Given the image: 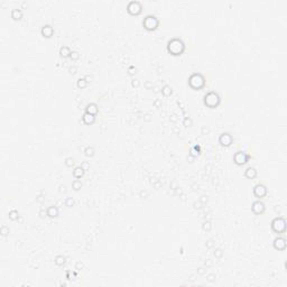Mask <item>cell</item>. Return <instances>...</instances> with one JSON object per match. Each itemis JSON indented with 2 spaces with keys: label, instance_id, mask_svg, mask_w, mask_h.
I'll use <instances>...</instances> for the list:
<instances>
[{
  "label": "cell",
  "instance_id": "cell-1",
  "mask_svg": "<svg viewBox=\"0 0 287 287\" xmlns=\"http://www.w3.org/2000/svg\"><path fill=\"white\" fill-rule=\"evenodd\" d=\"M185 50V44L180 38L174 37L167 42V52L174 56H180Z\"/></svg>",
  "mask_w": 287,
  "mask_h": 287
},
{
  "label": "cell",
  "instance_id": "cell-2",
  "mask_svg": "<svg viewBox=\"0 0 287 287\" xmlns=\"http://www.w3.org/2000/svg\"><path fill=\"white\" fill-rule=\"evenodd\" d=\"M203 101H204V104L208 108L214 109V108H216L220 104V102H221V98H220V96L218 94V92L210 91V92H208V93L204 96Z\"/></svg>",
  "mask_w": 287,
  "mask_h": 287
},
{
  "label": "cell",
  "instance_id": "cell-3",
  "mask_svg": "<svg viewBox=\"0 0 287 287\" xmlns=\"http://www.w3.org/2000/svg\"><path fill=\"white\" fill-rule=\"evenodd\" d=\"M188 85L193 90H201L205 85V78L201 73H193L188 78Z\"/></svg>",
  "mask_w": 287,
  "mask_h": 287
},
{
  "label": "cell",
  "instance_id": "cell-4",
  "mask_svg": "<svg viewBox=\"0 0 287 287\" xmlns=\"http://www.w3.org/2000/svg\"><path fill=\"white\" fill-rule=\"evenodd\" d=\"M159 25V20L157 17L152 15H148L144 18L142 20V26L145 27V29L147 30H155Z\"/></svg>",
  "mask_w": 287,
  "mask_h": 287
},
{
  "label": "cell",
  "instance_id": "cell-5",
  "mask_svg": "<svg viewBox=\"0 0 287 287\" xmlns=\"http://www.w3.org/2000/svg\"><path fill=\"white\" fill-rule=\"evenodd\" d=\"M272 229L276 233H284L286 231V220L282 216L275 218L272 221Z\"/></svg>",
  "mask_w": 287,
  "mask_h": 287
},
{
  "label": "cell",
  "instance_id": "cell-6",
  "mask_svg": "<svg viewBox=\"0 0 287 287\" xmlns=\"http://www.w3.org/2000/svg\"><path fill=\"white\" fill-rule=\"evenodd\" d=\"M142 4L139 1H137V0H132V1H130L127 4V11L130 15H135V16L139 15L142 12Z\"/></svg>",
  "mask_w": 287,
  "mask_h": 287
},
{
  "label": "cell",
  "instance_id": "cell-7",
  "mask_svg": "<svg viewBox=\"0 0 287 287\" xmlns=\"http://www.w3.org/2000/svg\"><path fill=\"white\" fill-rule=\"evenodd\" d=\"M249 159H250V155H248L244 152H241V150L237 152L233 156V160L237 165H244L246 163H248Z\"/></svg>",
  "mask_w": 287,
  "mask_h": 287
},
{
  "label": "cell",
  "instance_id": "cell-8",
  "mask_svg": "<svg viewBox=\"0 0 287 287\" xmlns=\"http://www.w3.org/2000/svg\"><path fill=\"white\" fill-rule=\"evenodd\" d=\"M254 195L258 198H262L267 195V187L262 184H257L254 187Z\"/></svg>",
  "mask_w": 287,
  "mask_h": 287
},
{
  "label": "cell",
  "instance_id": "cell-9",
  "mask_svg": "<svg viewBox=\"0 0 287 287\" xmlns=\"http://www.w3.org/2000/svg\"><path fill=\"white\" fill-rule=\"evenodd\" d=\"M219 142L221 144L222 146H224V147H229V146H231V144L233 142V138H232V136H231L230 134L223 132V134L220 135Z\"/></svg>",
  "mask_w": 287,
  "mask_h": 287
},
{
  "label": "cell",
  "instance_id": "cell-10",
  "mask_svg": "<svg viewBox=\"0 0 287 287\" xmlns=\"http://www.w3.org/2000/svg\"><path fill=\"white\" fill-rule=\"evenodd\" d=\"M265 209H266V206H265V204H264L261 201H254V202L252 203V205H251L252 212H254V214H257V215L262 214L264 212H265Z\"/></svg>",
  "mask_w": 287,
  "mask_h": 287
},
{
  "label": "cell",
  "instance_id": "cell-11",
  "mask_svg": "<svg viewBox=\"0 0 287 287\" xmlns=\"http://www.w3.org/2000/svg\"><path fill=\"white\" fill-rule=\"evenodd\" d=\"M272 244H274V248L276 249V250L283 251L286 249V239L283 237H277L276 239L274 240Z\"/></svg>",
  "mask_w": 287,
  "mask_h": 287
},
{
  "label": "cell",
  "instance_id": "cell-12",
  "mask_svg": "<svg viewBox=\"0 0 287 287\" xmlns=\"http://www.w3.org/2000/svg\"><path fill=\"white\" fill-rule=\"evenodd\" d=\"M40 33L45 38H50L54 34V28L50 25H44L40 29Z\"/></svg>",
  "mask_w": 287,
  "mask_h": 287
},
{
  "label": "cell",
  "instance_id": "cell-13",
  "mask_svg": "<svg viewBox=\"0 0 287 287\" xmlns=\"http://www.w3.org/2000/svg\"><path fill=\"white\" fill-rule=\"evenodd\" d=\"M82 120L85 124H94V121H96V116L90 114V113H88V112H84V114L82 116Z\"/></svg>",
  "mask_w": 287,
  "mask_h": 287
},
{
  "label": "cell",
  "instance_id": "cell-14",
  "mask_svg": "<svg viewBox=\"0 0 287 287\" xmlns=\"http://www.w3.org/2000/svg\"><path fill=\"white\" fill-rule=\"evenodd\" d=\"M98 111H99V109L96 103H89L86 106V108H85V112L90 113V114H93V116H96L98 113Z\"/></svg>",
  "mask_w": 287,
  "mask_h": 287
},
{
  "label": "cell",
  "instance_id": "cell-15",
  "mask_svg": "<svg viewBox=\"0 0 287 287\" xmlns=\"http://www.w3.org/2000/svg\"><path fill=\"white\" fill-rule=\"evenodd\" d=\"M244 176H246L247 178H249V180L256 178V176H257V170H256V168H254V167H248V168L246 170V172H244Z\"/></svg>",
  "mask_w": 287,
  "mask_h": 287
},
{
  "label": "cell",
  "instance_id": "cell-16",
  "mask_svg": "<svg viewBox=\"0 0 287 287\" xmlns=\"http://www.w3.org/2000/svg\"><path fill=\"white\" fill-rule=\"evenodd\" d=\"M71 53H72V50H70V47H68V46H62V47L60 48V55H61V57H63V58L70 57Z\"/></svg>",
  "mask_w": 287,
  "mask_h": 287
},
{
  "label": "cell",
  "instance_id": "cell-17",
  "mask_svg": "<svg viewBox=\"0 0 287 287\" xmlns=\"http://www.w3.org/2000/svg\"><path fill=\"white\" fill-rule=\"evenodd\" d=\"M11 18L15 20H19L22 18V11L19 8H16L11 10Z\"/></svg>",
  "mask_w": 287,
  "mask_h": 287
},
{
  "label": "cell",
  "instance_id": "cell-18",
  "mask_svg": "<svg viewBox=\"0 0 287 287\" xmlns=\"http://www.w3.org/2000/svg\"><path fill=\"white\" fill-rule=\"evenodd\" d=\"M46 212H47V215H48L50 218H56L57 215H58V213H60V212H58V209H57L56 206H54V205H52V206L48 208Z\"/></svg>",
  "mask_w": 287,
  "mask_h": 287
},
{
  "label": "cell",
  "instance_id": "cell-19",
  "mask_svg": "<svg viewBox=\"0 0 287 287\" xmlns=\"http://www.w3.org/2000/svg\"><path fill=\"white\" fill-rule=\"evenodd\" d=\"M84 172L85 170H83L81 166H78V167H75L74 168V170H73V176L75 177V178H81V177H83V175H84Z\"/></svg>",
  "mask_w": 287,
  "mask_h": 287
},
{
  "label": "cell",
  "instance_id": "cell-20",
  "mask_svg": "<svg viewBox=\"0 0 287 287\" xmlns=\"http://www.w3.org/2000/svg\"><path fill=\"white\" fill-rule=\"evenodd\" d=\"M54 262L56 264L57 266H63L64 264H65V257L62 256V254H58V256L55 257Z\"/></svg>",
  "mask_w": 287,
  "mask_h": 287
},
{
  "label": "cell",
  "instance_id": "cell-21",
  "mask_svg": "<svg viewBox=\"0 0 287 287\" xmlns=\"http://www.w3.org/2000/svg\"><path fill=\"white\" fill-rule=\"evenodd\" d=\"M76 85H78V89H85L86 85H88V82H86V80H85L84 78H78V80L76 81Z\"/></svg>",
  "mask_w": 287,
  "mask_h": 287
},
{
  "label": "cell",
  "instance_id": "cell-22",
  "mask_svg": "<svg viewBox=\"0 0 287 287\" xmlns=\"http://www.w3.org/2000/svg\"><path fill=\"white\" fill-rule=\"evenodd\" d=\"M84 155L88 157H92L94 155V148L92 147V146H88V147L84 149Z\"/></svg>",
  "mask_w": 287,
  "mask_h": 287
},
{
  "label": "cell",
  "instance_id": "cell-23",
  "mask_svg": "<svg viewBox=\"0 0 287 287\" xmlns=\"http://www.w3.org/2000/svg\"><path fill=\"white\" fill-rule=\"evenodd\" d=\"M162 93L165 96H170L172 94V89H170V85H164L163 89H162Z\"/></svg>",
  "mask_w": 287,
  "mask_h": 287
},
{
  "label": "cell",
  "instance_id": "cell-24",
  "mask_svg": "<svg viewBox=\"0 0 287 287\" xmlns=\"http://www.w3.org/2000/svg\"><path fill=\"white\" fill-rule=\"evenodd\" d=\"M8 215H9V219L12 220V221H16V220H18V218H19V213H18V211H16V210H11Z\"/></svg>",
  "mask_w": 287,
  "mask_h": 287
},
{
  "label": "cell",
  "instance_id": "cell-25",
  "mask_svg": "<svg viewBox=\"0 0 287 287\" xmlns=\"http://www.w3.org/2000/svg\"><path fill=\"white\" fill-rule=\"evenodd\" d=\"M72 187H73L75 191H78V190L82 187V182H81L80 180H73V183H72Z\"/></svg>",
  "mask_w": 287,
  "mask_h": 287
},
{
  "label": "cell",
  "instance_id": "cell-26",
  "mask_svg": "<svg viewBox=\"0 0 287 287\" xmlns=\"http://www.w3.org/2000/svg\"><path fill=\"white\" fill-rule=\"evenodd\" d=\"M150 183H152V184L154 185L156 188H159V187L162 186L160 182H159V180H157V178H155V177H150Z\"/></svg>",
  "mask_w": 287,
  "mask_h": 287
},
{
  "label": "cell",
  "instance_id": "cell-27",
  "mask_svg": "<svg viewBox=\"0 0 287 287\" xmlns=\"http://www.w3.org/2000/svg\"><path fill=\"white\" fill-rule=\"evenodd\" d=\"M202 228H203V230H204V231H210V230H211V228H212L211 222H210V221H204V222H203V224H202Z\"/></svg>",
  "mask_w": 287,
  "mask_h": 287
},
{
  "label": "cell",
  "instance_id": "cell-28",
  "mask_svg": "<svg viewBox=\"0 0 287 287\" xmlns=\"http://www.w3.org/2000/svg\"><path fill=\"white\" fill-rule=\"evenodd\" d=\"M183 124H184L185 127H191L192 124H193V121H192V119L190 117H185L184 120H183Z\"/></svg>",
  "mask_w": 287,
  "mask_h": 287
},
{
  "label": "cell",
  "instance_id": "cell-29",
  "mask_svg": "<svg viewBox=\"0 0 287 287\" xmlns=\"http://www.w3.org/2000/svg\"><path fill=\"white\" fill-rule=\"evenodd\" d=\"M0 233H1L4 237H6V236L9 233V228H8V226H2L1 228H0Z\"/></svg>",
  "mask_w": 287,
  "mask_h": 287
},
{
  "label": "cell",
  "instance_id": "cell-30",
  "mask_svg": "<svg viewBox=\"0 0 287 287\" xmlns=\"http://www.w3.org/2000/svg\"><path fill=\"white\" fill-rule=\"evenodd\" d=\"M65 165L68 166V167H72V166L74 165V160L72 157H68V158L65 159Z\"/></svg>",
  "mask_w": 287,
  "mask_h": 287
},
{
  "label": "cell",
  "instance_id": "cell-31",
  "mask_svg": "<svg viewBox=\"0 0 287 287\" xmlns=\"http://www.w3.org/2000/svg\"><path fill=\"white\" fill-rule=\"evenodd\" d=\"M70 57H71L72 60H73V61H76V60H78V57H80V54H78L76 50H72Z\"/></svg>",
  "mask_w": 287,
  "mask_h": 287
},
{
  "label": "cell",
  "instance_id": "cell-32",
  "mask_svg": "<svg viewBox=\"0 0 287 287\" xmlns=\"http://www.w3.org/2000/svg\"><path fill=\"white\" fill-rule=\"evenodd\" d=\"M65 205H66V206H70V208L73 206V205H74V200L72 198H68L65 200Z\"/></svg>",
  "mask_w": 287,
  "mask_h": 287
},
{
  "label": "cell",
  "instance_id": "cell-33",
  "mask_svg": "<svg viewBox=\"0 0 287 287\" xmlns=\"http://www.w3.org/2000/svg\"><path fill=\"white\" fill-rule=\"evenodd\" d=\"M222 254H223V251L221 250V249H216V250L214 251V256H215V258H221L222 257Z\"/></svg>",
  "mask_w": 287,
  "mask_h": 287
},
{
  "label": "cell",
  "instance_id": "cell-34",
  "mask_svg": "<svg viewBox=\"0 0 287 287\" xmlns=\"http://www.w3.org/2000/svg\"><path fill=\"white\" fill-rule=\"evenodd\" d=\"M128 73L130 74V75H135V74L137 73V70H136L135 66H130V68H128Z\"/></svg>",
  "mask_w": 287,
  "mask_h": 287
},
{
  "label": "cell",
  "instance_id": "cell-35",
  "mask_svg": "<svg viewBox=\"0 0 287 287\" xmlns=\"http://www.w3.org/2000/svg\"><path fill=\"white\" fill-rule=\"evenodd\" d=\"M139 84H140V82H139L138 78H134V80L131 81V85H132L134 88H138V86H139Z\"/></svg>",
  "mask_w": 287,
  "mask_h": 287
},
{
  "label": "cell",
  "instance_id": "cell-36",
  "mask_svg": "<svg viewBox=\"0 0 287 287\" xmlns=\"http://www.w3.org/2000/svg\"><path fill=\"white\" fill-rule=\"evenodd\" d=\"M81 167H82L84 170H90V164L88 163V162H83V163L81 164Z\"/></svg>",
  "mask_w": 287,
  "mask_h": 287
},
{
  "label": "cell",
  "instance_id": "cell-37",
  "mask_svg": "<svg viewBox=\"0 0 287 287\" xmlns=\"http://www.w3.org/2000/svg\"><path fill=\"white\" fill-rule=\"evenodd\" d=\"M193 206H194V209L200 210L201 208H202V202H201V201H198V202H194V203H193Z\"/></svg>",
  "mask_w": 287,
  "mask_h": 287
},
{
  "label": "cell",
  "instance_id": "cell-38",
  "mask_svg": "<svg viewBox=\"0 0 287 287\" xmlns=\"http://www.w3.org/2000/svg\"><path fill=\"white\" fill-rule=\"evenodd\" d=\"M206 279H208V282L212 283V282H214V280H215V275H214V274H210V275H208V276H206Z\"/></svg>",
  "mask_w": 287,
  "mask_h": 287
},
{
  "label": "cell",
  "instance_id": "cell-39",
  "mask_svg": "<svg viewBox=\"0 0 287 287\" xmlns=\"http://www.w3.org/2000/svg\"><path fill=\"white\" fill-rule=\"evenodd\" d=\"M75 268H76L78 270H81V269H83V268H84V266H83V264L81 262V261H78V262H76Z\"/></svg>",
  "mask_w": 287,
  "mask_h": 287
},
{
  "label": "cell",
  "instance_id": "cell-40",
  "mask_svg": "<svg viewBox=\"0 0 287 287\" xmlns=\"http://www.w3.org/2000/svg\"><path fill=\"white\" fill-rule=\"evenodd\" d=\"M68 71H70V73H71V74H75V73H76V71H78V68H76L75 66H71L70 70H68Z\"/></svg>",
  "mask_w": 287,
  "mask_h": 287
},
{
  "label": "cell",
  "instance_id": "cell-41",
  "mask_svg": "<svg viewBox=\"0 0 287 287\" xmlns=\"http://www.w3.org/2000/svg\"><path fill=\"white\" fill-rule=\"evenodd\" d=\"M60 193H65L66 192V188H65V186L64 185H60Z\"/></svg>",
  "mask_w": 287,
  "mask_h": 287
},
{
  "label": "cell",
  "instance_id": "cell-42",
  "mask_svg": "<svg viewBox=\"0 0 287 287\" xmlns=\"http://www.w3.org/2000/svg\"><path fill=\"white\" fill-rule=\"evenodd\" d=\"M170 188H172V190H176V188H177V187H178V186H177V184H176V183L172 182V183H170Z\"/></svg>",
  "mask_w": 287,
  "mask_h": 287
},
{
  "label": "cell",
  "instance_id": "cell-43",
  "mask_svg": "<svg viewBox=\"0 0 287 287\" xmlns=\"http://www.w3.org/2000/svg\"><path fill=\"white\" fill-rule=\"evenodd\" d=\"M85 78V80H86V82H88V83H89V82H91V81L93 80V78H92L91 75H85V78Z\"/></svg>",
  "mask_w": 287,
  "mask_h": 287
},
{
  "label": "cell",
  "instance_id": "cell-44",
  "mask_svg": "<svg viewBox=\"0 0 287 287\" xmlns=\"http://www.w3.org/2000/svg\"><path fill=\"white\" fill-rule=\"evenodd\" d=\"M145 86L147 88V89H152V84L150 82H148V81L145 83Z\"/></svg>",
  "mask_w": 287,
  "mask_h": 287
},
{
  "label": "cell",
  "instance_id": "cell-45",
  "mask_svg": "<svg viewBox=\"0 0 287 287\" xmlns=\"http://www.w3.org/2000/svg\"><path fill=\"white\" fill-rule=\"evenodd\" d=\"M206 247H208V248H211V247H213V241H212V240H209V241L206 242Z\"/></svg>",
  "mask_w": 287,
  "mask_h": 287
},
{
  "label": "cell",
  "instance_id": "cell-46",
  "mask_svg": "<svg viewBox=\"0 0 287 287\" xmlns=\"http://www.w3.org/2000/svg\"><path fill=\"white\" fill-rule=\"evenodd\" d=\"M198 275H203L205 272V269H204V268H198Z\"/></svg>",
  "mask_w": 287,
  "mask_h": 287
},
{
  "label": "cell",
  "instance_id": "cell-47",
  "mask_svg": "<svg viewBox=\"0 0 287 287\" xmlns=\"http://www.w3.org/2000/svg\"><path fill=\"white\" fill-rule=\"evenodd\" d=\"M200 201H201L202 203H205V202L208 201V198H206L205 195H203V196H201V200H200Z\"/></svg>",
  "mask_w": 287,
  "mask_h": 287
},
{
  "label": "cell",
  "instance_id": "cell-48",
  "mask_svg": "<svg viewBox=\"0 0 287 287\" xmlns=\"http://www.w3.org/2000/svg\"><path fill=\"white\" fill-rule=\"evenodd\" d=\"M39 215H40L42 218H44V216H46V215H47V212H45L44 210H42V211L39 212Z\"/></svg>",
  "mask_w": 287,
  "mask_h": 287
},
{
  "label": "cell",
  "instance_id": "cell-49",
  "mask_svg": "<svg viewBox=\"0 0 287 287\" xmlns=\"http://www.w3.org/2000/svg\"><path fill=\"white\" fill-rule=\"evenodd\" d=\"M205 265H206V266H212V265H213V262H212L211 259H208V260L205 261Z\"/></svg>",
  "mask_w": 287,
  "mask_h": 287
},
{
  "label": "cell",
  "instance_id": "cell-50",
  "mask_svg": "<svg viewBox=\"0 0 287 287\" xmlns=\"http://www.w3.org/2000/svg\"><path fill=\"white\" fill-rule=\"evenodd\" d=\"M194 152H198V154H200V146L198 145L194 146Z\"/></svg>",
  "mask_w": 287,
  "mask_h": 287
},
{
  "label": "cell",
  "instance_id": "cell-51",
  "mask_svg": "<svg viewBox=\"0 0 287 287\" xmlns=\"http://www.w3.org/2000/svg\"><path fill=\"white\" fill-rule=\"evenodd\" d=\"M208 132H209V129L205 128V127H203V128H202V134H204V135H205V134H208Z\"/></svg>",
  "mask_w": 287,
  "mask_h": 287
},
{
  "label": "cell",
  "instance_id": "cell-52",
  "mask_svg": "<svg viewBox=\"0 0 287 287\" xmlns=\"http://www.w3.org/2000/svg\"><path fill=\"white\" fill-rule=\"evenodd\" d=\"M155 106H156V107H159V106H160V101L156 100V101H155Z\"/></svg>",
  "mask_w": 287,
  "mask_h": 287
},
{
  "label": "cell",
  "instance_id": "cell-53",
  "mask_svg": "<svg viewBox=\"0 0 287 287\" xmlns=\"http://www.w3.org/2000/svg\"><path fill=\"white\" fill-rule=\"evenodd\" d=\"M140 195H142V196H147V193H146V192H140Z\"/></svg>",
  "mask_w": 287,
  "mask_h": 287
},
{
  "label": "cell",
  "instance_id": "cell-54",
  "mask_svg": "<svg viewBox=\"0 0 287 287\" xmlns=\"http://www.w3.org/2000/svg\"><path fill=\"white\" fill-rule=\"evenodd\" d=\"M43 200H44V198H42V196H38V198H37V201H38V202H42Z\"/></svg>",
  "mask_w": 287,
  "mask_h": 287
},
{
  "label": "cell",
  "instance_id": "cell-55",
  "mask_svg": "<svg viewBox=\"0 0 287 287\" xmlns=\"http://www.w3.org/2000/svg\"><path fill=\"white\" fill-rule=\"evenodd\" d=\"M187 160H191V163H192V160H193V157H192V156L187 157Z\"/></svg>",
  "mask_w": 287,
  "mask_h": 287
},
{
  "label": "cell",
  "instance_id": "cell-56",
  "mask_svg": "<svg viewBox=\"0 0 287 287\" xmlns=\"http://www.w3.org/2000/svg\"><path fill=\"white\" fill-rule=\"evenodd\" d=\"M172 120H173V121H175V120H176V118H175V116H174V114L172 116Z\"/></svg>",
  "mask_w": 287,
  "mask_h": 287
}]
</instances>
